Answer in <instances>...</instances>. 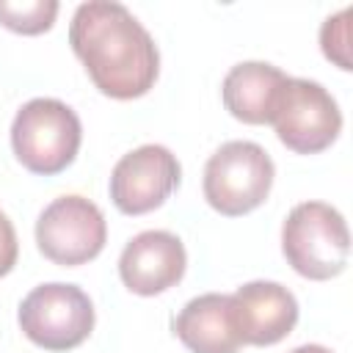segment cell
<instances>
[{
    "label": "cell",
    "mask_w": 353,
    "mask_h": 353,
    "mask_svg": "<svg viewBox=\"0 0 353 353\" xmlns=\"http://www.w3.org/2000/svg\"><path fill=\"white\" fill-rule=\"evenodd\" d=\"M69 44L91 83L110 99H138L157 83V44L121 3H80L69 25Z\"/></svg>",
    "instance_id": "obj_1"
},
{
    "label": "cell",
    "mask_w": 353,
    "mask_h": 353,
    "mask_svg": "<svg viewBox=\"0 0 353 353\" xmlns=\"http://www.w3.org/2000/svg\"><path fill=\"white\" fill-rule=\"evenodd\" d=\"M83 141L77 113L52 97H36L25 102L11 121V149L17 160L39 176H55L66 171Z\"/></svg>",
    "instance_id": "obj_2"
},
{
    "label": "cell",
    "mask_w": 353,
    "mask_h": 353,
    "mask_svg": "<svg viewBox=\"0 0 353 353\" xmlns=\"http://www.w3.org/2000/svg\"><path fill=\"white\" fill-rule=\"evenodd\" d=\"M281 251L290 268L309 281L339 276L350 256V232L342 212L325 201H301L281 226Z\"/></svg>",
    "instance_id": "obj_3"
},
{
    "label": "cell",
    "mask_w": 353,
    "mask_h": 353,
    "mask_svg": "<svg viewBox=\"0 0 353 353\" xmlns=\"http://www.w3.org/2000/svg\"><path fill=\"white\" fill-rule=\"evenodd\" d=\"M229 298L243 345H276L298 323V301L279 281H248Z\"/></svg>",
    "instance_id": "obj_10"
},
{
    "label": "cell",
    "mask_w": 353,
    "mask_h": 353,
    "mask_svg": "<svg viewBox=\"0 0 353 353\" xmlns=\"http://www.w3.org/2000/svg\"><path fill=\"white\" fill-rule=\"evenodd\" d=\"M270 124L290 152L317 154L339 138L342 113L336 99L320 83L287 77V83L279 91Z\"/></svg>",
    "instance_id": "obj_6"
},
{
    "label": "cell",
    "mask_w": 353,
    "mask_h": 353,
    "mask_svg": "<svg viewBox=\"0 0 353 353\" xmlns=\"http://www.w3.org/2000/svg\"><path fill=\"white\" fill-rule=\"evenodd\" d=\"M58 8L55 0H0V25L22 36H39L52 28Z\"/></svg>",
    "instance_id": "obj_13"
},
{
    "label": "cell",
    "mask_w": 353,
    "mask_h": 353,
    "mask_svg": "<svg viewBox=\"0 0 353 353\" xmlns=\"http://www.w3.org/2000/svg\"><path fill=\"white\" fill-rule=\"evenodd\" d=\"M290 353H334V350H328V347H323V345H301V347H295V350H290Z\"/></svg>",
    "instance_id": "obj_16"
},
{
    "label": "cell",
    "mask_w": 353,
    "mask_h": 353,
    "mask_svg": "<svg viewBox=\"0 0 353 353\" xmlns=\"http://www.w3.org/2000/svg\"><path fill=\"white\" fill-rule=\"evenodd\" d=\"M350 17H353V11L342 8L334 17H328L323 22V28H320V50L342 72L353 69V58H350Z\"/></svg>",
    "instance_id": "obj_14"
},
{
    "label": "cell",
    "mask_w": 353,
    "mask_h": 353,
    "mask_svg": "<svg viewBox=\"0 0 353 353\" xmlns=\"http://www.w3.org/2000/svg\"><path fill=\"white\" fill-rule=\"evenodd\" d=\"M185 268H188L185 245L176 234L165 229H149L135 234L119 256V276L124 287L143 298L176 287L185 276Z\"/></svg>",
    "instance_id": "obj_9"
},
{
    "label": "cell",
    "mask_w": 353,
    "mask_h": 353,
    "mask_svg": "<svg viewBox=\"0 0 353 353\" xmlns=\"http://www.w3.org/2000/svg\"><path fill=\"white\" fill-rule=\"evenodd\" d=\"M179 160L160 143H143L127 152L110 171V201L124 215L157 210L179 188Z\"/></svg>",
    "instance_id": "obj_8"
},
{
    "label": "cell",
    "mask_w": 353,
    "mask_h": 353,
    "mask_svg": "<svg viewBox=\"0 0 353 353\" xmlns=\"http://www.w3.org/2000/svg\"><path fill=\"white\" fill-rule=\"evenodd\" d=\"M171 328L190 353H237L243 347L232 298L223 292H204L188 301Z\"/></svg>",
    "instance_id": "obj_11"
},
{
    "label": "cell",
    "mask_w": 353,
    "mask_h": 353,
    "mask_svg": "<svg viewBox=\"0 0 353 353\" xmlns=\"http://www.w3.org/2000/svg\"><path fill=\"white\" fill-rule=\"evenodd\" d=\"M105 243V215L85 196H58L41 210L36 221L39 251L61 268H77L97 259Z\"/></svg>",
    "instance_id": "obj_7"
},
{
    "label": "cell",
    "mask_w": 353,
    "mask_h": 353,
    "mask_svg": "<svg viewBox=\"0 0 353 353\" xmlns=\"http://www.w3.org/2000/svg\"><path fill=\"white\" fill-rule=\"evenodd\" d=\"M287 74L265 61H243L223 77L221 94L226 110L243 124H270Z\"/></svg>",
    "instance_id": "obj_12"
},
{
    "label": "cell",
    "mask_w": 353,
    "mask_h": 353,
    "mask_svg": "<svg viewBox=\"0 0 353 353\" xmlns=\"http://www.w3.org/2000/svg\"><path fill=\"white\" fill-rule=\"evenodd\" d=\"M22 334L52 353L83 345L94 331V303L77 284L50 281L33 287L19 303Z\"/></svg>",
    "instance_id": "obj_5"
},
{
    "label": "cell",
    "mask_w": 353,
    "mask_h": 353,
    "mask_svg": "<svg viewBox=\"0 0 353 353\" xmlns=\"http://www.w3.org/2000/svg\"><path fill=\"white\" fill-rule=\"evenodd\" d=\"M17 256H19V243H17L14 223H11L8 215L0 210V279L14 270Z\"/></svg>",
    "instance_id": "obj_15"
},
{
    "label": "cell",
    "mask_w": 353,
    "mask_h": 353,
    "mask_svg": "<svg viewBox=\"0 0 353 353\" xmlns=\"http://www.w3.org/2000/svg\"><path fill=\"white\" fill-rule=\"evenodd\" d=\"M276 165L270 154L254 141H226L218 146L204 165V199L207 204L237 218L254 212L270 196Z\"/></svg>",
    "instance_id": "obj_4"
}]
</instances>
